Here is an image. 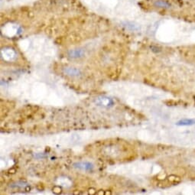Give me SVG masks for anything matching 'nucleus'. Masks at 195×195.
Returning a JSON list of instances; mask_svg holds the SVG:
<instances>
[{
	"label": "nucleus",
	"instance_id": "f257e3e1",
	"mask_svg": "<svg viewBox=\"0 0 195 195\" xmlns=\"http://www.w3.org/2000/svg\"><path fill=\"white\" fill-rule=\"evenodd\" d=\"M64 72L65 74L71 76V77H79L81 74V72H80V70L74 67L65 68V69H64Z\"/></svg>",
	"mask_w": 195,
	"mask_h": 195
},
{
	"label": "nucleus",
	"instance_id": "f03ea898",
	"mask_svg": "<svg viewBox=\"0 0 195 195\" xmlns=\"http://www.w3.org/2000/svg\"><path fill=\"white\" fill-rule=\"evenodd\" d=\"M74 168L78 169H81V170L84 171H91L93 169V166L91 163L90 162H79L76 163L74 165Z\"/></svg>",
	"mask_w": 195,
	"mask_h": 195
},
{
	"label": "nucleus",
	"instance_id": "7ed1b4c3",
	"mask_svg": "<svg viewBox=\"0 0 195 195\" xmlns=\"http://www.w3.org/2000/svg\"><path fill=\"white\" fill-rule=\"evenodd\" d=\"M194 124H195V120L193 119H183L176 123V125L179 126H189Z\"/></svg>",
	"mask_w": 195,
	"mask_h": 195
},
{
	"label": "nucleus",
	"instance_id": "20e7f679",
	"mask_svg": "<svg viewBox=\"0 0 195 195\" xmlns=\"http://www.w3.org/2000/svg\"><path fill=\"white\" fill-rule=\"evenodd\" d=\"M83 51L80 49H77V50H73L69 52V56L72 58H79L83 57Z\"/></svg>",
	"mask_w": 195,
	"mask_h": 195
},
{
	"label": "nucleus",
	"instance_id": "39448f33",
	"mask_svg": "<svg viewBox=\"0 0 195 195\" xmlns=\"http://www.w3.org/2000/svg\"><path fill=\"white\" fill-rule=\"evenodd\" d=\"M155 5L156 6H158V7L161 8H170L171 6V5L166 1H157L155 3Z\"/></svg>",
	"mask_w": 195,
	"mask_h": 195
}]
</instances>
